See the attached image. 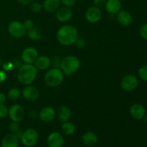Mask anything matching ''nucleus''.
<instances>
[{
  "mask_svg": "<svg viewBox=\"0 0 147 147\" xmlns=\"http://www.w3.org/2000/svg\"><path fill=\"white\" fill-rule=\"evenodd\" d=\"M38 116L42 121L49 123L55 119L56 116V111L51 106H45L40 110Z\"/></svg>",
  "mask_w": 147,
  "mask_h": 147,
  "instance_id": "obj_14",
  "label": "nucleus"
},
{
  "mask_svg": "<svg viewBox=\"0 0 147 147\" xmlns=\"http://www.w3.org/2000/svg\"><path fill=\"white\" fill-rule=\"evenodd\" d=\"M106 0H93V3L94 4L95 6L99 7L100 8L102 6L105 5V3H106Z\"/></svg>",
  "mask_w": 147,
  "mask_h": 147,
  "instance_id": "obj_34",
  "label": "nucleus"
},
{
  "mask_svg": "<svg viewBox=\"0 0 147 147\" xmlns=\"http://www.w3.org/2000/svg\"><path fill=\"white\" fill-rule=\"evenodd\" d=\"M86 20L92 24L98 22L102 17V11L99 7L96 6H91L87 9L85 13Z\"/></svg>",
  "mask_w": 147,
  "mask_h": 147,
  "instance_id": "obj_9",
  "label": "nucleus"
},
{
  "mask_svg": "<svg viewBox=\"0 0 147 147\" xmlns=\"http://www.w3.org/2000/svg\"><path fill=\"white\" fill-rule=\"evenodd\" d=\"M64 79V73L60 68L53 67L45 73L44 80L45 84L50 88H55L62 84Z\"/></svg>",
  "mask_w": 147,
  "mask_h": 147,
  "instance_id": "obj_4",
  "label": "nucleus"
},
{
  "mask_svg": "<svg viewBox=\"0 0 147 147\" xmlns=\"http://www.w3.org/2000/svg\"><path fill=\"white\" fill-rule=\"evenodd\" d=\"M3 67H4V71H8V70H11L12 67H14V65H13L12 63H7L3 65Z\"/></svg>",
  "mask_w": 147,
  "mask_h": 147,
  "instance_id": "obj_35",
  "label": "nucleus"
},
{
  "mask_svg": "<svg viewBox=\"0 0 147 147\" xmlns=\"http://www.w3.org/2000/svg\"><path fill=\"white\" fill-rule=\"evenodd\" d=\"M9 109L4 104L0 105V119H4L8 116Z\"/></svg>",
  "mask_w": 147,
  "mask_h": 147,
  "instance_id": "obj_29",
  "label": "nucleus"
},
{
  "mask_svg": "<svg viewBox=\"0 0 147 147\" xmlns=\"http://www.w3.org/2000/svg\"><path fill=\"white\" fill-rule=\"evenodd\" d=\"M17 1L22 5H29L33 2V0H17Z\"/></svg>",
  "mask_w": 147,
  "mask_h": 147,
  "instance_id": "obj_36",
  "label": "nucleus"
},
{
  "mask_svg": "<svg viewBox=\"0 0 147 147\" xmlns=\"http://www.w3.org/2000/svg\"><path fill=\"white\" fill-rule=\"evenodd\" d=\"M6 96L2 93H0V105L4 104L6 101Z\"/></svg>",
  "mask_w": 147,
  "mask_h": 147,
  "instance_id": "obj_38",
  "label": "nucleus"
},
{
  "mask_svg": "<svg viewBox=\"0 0 147 147\" xmlns=\"http://www.w3.org/2000/svg\"><path fill=\"white\" fill-rule=\"evenodd\" d=\"M138 74H139V78H140L142 80L147 82V65L142 66V67L139 69Z\"/></svg>",
  "mask_w": 147,
  "mask_h": 147,
  "instance_id": "obj_27",
  "label": "nucleus"
},
{
  "mask_svg": "<svg viewBox=\"0 0 147 147\" xmlns=\"http://www.w3.org/2000/svg\"><path fill=\"white\" fill-rule=\"evenodd\" d=\"M22 96V90L18 88H12L9 90L7 97L11 100H17Z\"/></svg>",
  "mask_w": 147,
  "mask_h": 147,
  "instance_id": "obj_25",
  "label": "nucleus"
},
{
  "mask_svg": "<svg viewBox=\"0 0 147 147\" xmlns=\"http://www.w3.org/2000/svg\"><path fill=\"white\" fill-rule=\"evenodd\" d=\"M61 131L63 134L70 136V135H73L76 131V126L70 121L64 122L61 126Z\"/></svg>",
  "mask_w": 147,
  "mask_h": 147,
  "instance_id": "obj_23",
  "label": "nucleus"
},
{
  "mask_svg": "<svg viewBox=\"0 0 147 147\" xmlns=\"http://www.w3.org/2000/svg\"><path fill=\"white\" fill-rule=\"evenodd\" d=\"M139 85V80L136 76L132 74H128L123 76L121 81V87L126 92H131L136 90Z\"/></svg>",
  "mask_w": 147,
  "mask_h": 147,
  "instance_id": "obj_6",
  "label": "nucleus"
},
{
  "mask_svg": "<svg viewBox=\"0 0 147 147\" xmlns=\"http://www.w3.org/2000/svg\"><path fill=\"white\" fill-rule=\"evenodd\" d=\"M47 144L48 147H63L64 137L60 132H52L47 138Z\"/></svg>",
  "mask_w": 147,
  "mask_h": 147,
  "instance_id": "obj_12",
  "label": "nucleus"
},
{
  "mask_svg": "<svg viewBox=\"0 0 147 147\" xmlns=\"http://www.w3.org/2000/svg\"><path fill=\"white\" fill-rule=\"evenodd\" d=\"M8 116L11 121L20 122L23 120L24 116V110L20 104H14L9 109Z\"/></svg>",
  "mask_w": 147,
  "mask_h": 147,
  "instance_id": "obj_10",
  "label": "nucleus"
},
{
  "mask_svg": "<svg viewBox=\"0 0 147 147\" xmlns=\"http://www.w3.org/2000/svg\"><path fill=\"white\" fill-rule=\"evenodd\" d=\"M7 74L4 70H0V83H2L7 80Z\"/></svg>",
  "mask_w": 147,
  "mask_h": 147,
  "instance_id": "obj_33",
  "label": "nucleus"
},
{
  "mask_svg": "<svg viewBox=\"0 0 147 147\" xmlns=\"http://www.w3.org/2000/svg\"><path fill=\"white\" fill-rule=\"evenodd\" d=\"M8 32L14 38H21L27 33V30L24 28L23 23L18 20H14L9 24Z\"/></svg>",
  "mask_w": 147,
  "mask_h": 147,
  "instance_id": "obj_7",
  "label": "nucleus"
},
{
  "mask_svg": "<svg viewBox=\"0 0 147 147\" xmlns=\"http://www.w3.org/2000/svg\"><path fill=\"white\" fill-rule=\"evenodd\" d=\"M80 67V60L75 55H67L63 57L60 63V69L64 75L71 76L76 73Z\"/></svg>",
  "mask_w": 147,
  "mask_h": 147,
  "instance_id": "obj_3",
  "label": "nucleus"
},
{
  "mask_svg": "<svg viewBox=\"0 0 147 147\" xmlns=\"http://www.w3.org/2000/svg\"><path fill=\"white\" fill-rule=\"evenodd\" d=\"M129 112L132 117L136 120H142L146 115V109L142 104L134 103L129 109Z\"/></svg>",
  "mask_w": 147,
  "mask_h": 147,
  "instance_id": "obj_15",
  "label": "nucleus"
},
{
  "mask_svg": "<svg viewBox=\"0 0 147 147\" xmlns=\"http://www.w3.org/2000/svg\"><path fill=\"white\" fill-rule=\"evenodd\" d=\"M81 141L84 145L86 146H93L98 141V137L96 133L94 131H86L82 135Z\"/></svg>",
  "mask_w": 147,
  "mask_h": 147,
  "instance_id": "obj_18",
  "label": "nucleus"
},
{
  "mask_svg": "<svg viewBox=\"0 0 147 147\" xmlns=\"http://www.w3.org/2000/svg\"><path fill=\"white\" fill-rule=\"evenodd\" d=\"M42 4L43 9L47 12L53 13L55 12L60 7V0H44Z\"/></svg>",
  "mask_w": 147,
  "mask_h": 147,
  "instance_id": "obj_22",
  "label": "nucleus"
},
{
  "mask_svg": "<svg viewBox=\"0 0 147 147\" xmlns=\"http://www.w3.org/2000/svg\"><path fill=\"white\" fill-rule=\"evenodd\" d=\"M73 17V11L70 7H60L55 11V17L60 22L65 23L70 21Z\"/></svg>",
  "mask_w": 147,
  "mask_h": 147,
  "instance_id": "obj_13",
  "label": "nucleus"
},
{
  "mask_svg": "<svg viewBox=\"0 0 147 147\" xmlns=\"http://www.w3.org/2000/svg\"><path fill=\"white\" fill-rule=\"evenodd\" d=\"M121 6L120 0H106L104 7L109 14L113 15L121 10Z\"/></svg>",
  "mask_w": 147,
  "mask_h": 147,
  "instance_id": "obj_17",
  "label": "nucleus"
},
{
  "mask_svg": "<svg viewBox=\"0 0 147 147\" xmlns=\"http://www.w3.org/2000/svg\"><path fill=\"white\" fill-rule=\"evenodd\" d=\"M20 142L26 147H33L39 142V134L35 129H27L23 131L22 135L20 139Z\"/></svg>",
  "mask_w": 147,
  "mask_h": 147,
  "instance_id": "obj_5",
  "label": "nucleus"
},
{
  "mask_svg": "<svg viewBox=\"0 0 147 147\" xmlns=\"http://www.w3.org/2000/svg\"><path fill=\"white\" fill-rule=\"evenodd\" d=\"M20 139L14 134H6L1 139V147H19Z\"/></svg>",
  "mask_w": 147,
  "mask_h": 147,
  "instance_id": "obj_16",
  "label": "nucleus"
},
{
  "mask_svg": "<svg viewBox=\"0 0 147 147\" xmlns=\"http://www.w3.org/2000/svg\"><path fill=\"white\" fill-rule=\"evenodd\" d=\"M38 70L34 64L22 65L17 71V79L23 85H31L35 80Z\"/></svg>",
  "mask_w": 147,
  "mask_h": 147,
  "instance_id": "obj_2",
  "label": "nucleus"
},
{
  "mask_svg": "<svg viewBox=\"0 0 147 147\" xmlns=\"http://www.w3.org/2000/svg\"><path fill=\"white\" fill-rule=\"evenodd\" d=\"M30 9L34 13H40L43 9L42 4L38 1H33L30 4Z\"/></svg>",
  "mask_w": 147,
  "mask_h": 147,
  "instance_id": "obj_26",
  "label": "nucleus"
},
{
  "mask_svg": "<svg viewBox=\"0 0 147 147\" xmlns=\"http://www.w3.org/2000/svg\"><path fill=\"white\" fill-rule=\"evenodd\" d=\"M52 64V61L50 57L47 55H40L38 56L37 60L34 63L37 70H45L48 69Z\"/></svg>",
  "mask_w": 147,
  "mask_h": 147,
  "instance_id": "obj_21",
  "label": "nucleus"
},
{
  "mask_svg": "<svg viewBox=\"0 0 147 147\" xmlns=\"http://www.w3.org/2000/svg\"><path fill=\"white\" fill-rule=\"evenodd\" d=\"M23 23V25H24V28L26 29V30H30V29L33 28V27H34V22H33V20H30V19H27V20H26Z\"/></svg>",
  "mask_w": 147,
  "mask_h": 147,
  "instance_id": "obj_31",
  "label": "nucleus"
},
{
  "mask_svg": "<svg viewBox=\"0 0 147 147\" xmlns=\"http://www.w3.org/2000/svg\"><path fill=\"white\" fill-rule=\"evenodd\" d=\"M27 34L29 38L33 41H38V40H41L42 37L41 30L36 27H34L33 28L27 30Z\"/></svg>",
  "mask_w": 147,
  "mask_h": 147,
  "instance_id": "obj_24",
  "label": "nucleus"
},
{
  "mask_svg": "<svg viewBox=\"0 0 147 147\" xmlns=\"http://www.w3.org/2000/svg\"><path fill=\"white\" fill-rule=\"evenodd\" d=\"M22 96L27 101L34 102L40 97L39 90L32 85H27L22 90Z\"/></svg>",
  "mask_w": 147,
  "mask_h": 147,
  "instance_id": "obj_8",
  "label": "nucleus"
},
{
  "mask_svg": "<svg viewBox=\"0 0 147 147\" xmlns=\"http://www.w3.org/2000/svg\"><path fill=\"white\" fill-rule=\"evenodd\" d=\"M20 130V125L18 122L11 121L9 125V131L10 133L15 134L18 131Z\"/></svg>",
  "mask_w": 147,
  "mask_h": 147,
  "instance_id": "obj_28",
  "label": "nucleus"
},
{
  "mask_svg": "<svg viewBox=\"0 0 147 147\" xmlns=\"http://www.w3.org/2000/svg\"><path fill=\"white\" fill-rule=\"evenodd\" d=\"M38 56V51L35 47H27L22 53V60L27 64H34Z\"/></svg>",
  "mask_w": 147,
  "mask_h": 147,
  "instance_id": "obj_11",
  "label": "nucleus"
},
{
  "mask_svg": "<svg viewBox=\"0 0 147 147\" xmlns=\"http://www.w3.org/2000/svg\"><path fill=\"white\" fill-rule=\"evenodd\" d=\"M56 114H57V119H59V121L62 123H64V122L69 121L70 119H71L72 111L68 106L63 105L58 108Z\"/></svg>",
  "mask_w": 147,
  "mask_h": 147,
  "instance_id": "obj_19",
  "label": "nucleus"
},
{
  "mask_svg": "<svg viewBox=\"0 0 147 147\" xmlns=\"http://www.w3.org/2000/svg\"><path fill=\"white\" fill-rule=\"evenodd\" d=\"M61 4H63L64 7H72L75 5L76 2V0H60Z\"/></svg>",
  "mask_w": 147,
  "mask_h": 147,
  "instance_id": "obj_32",
  "label": "nucleus"
},
{
  "mask_svg": "<svg viewBox=\"0 0 147 147\" xmlns=\"http://www.w3.org/2000/svg\"><path fill=\"white\" fill-rule=\"evenodd\" d=\"M117 21L123 26H129L133 22V17L127 11L121 10L116 14Z\"/></svg>",
  "mask_w": 147,
  "mask_h": 147,
  "instance_id": "obj_20",
  "label": "nucleus"
},
{
  "mask_svg": "<svg viewBox=\"0 0 147 147\" xmlns=\"http://www.w3.org/2000/svg\"><path fill=\"white\" fill-rule=\"evenodd\" d=\"M38 115L39 113L36 111H30V113H29V116H30V117L32 118V119H36V118L38 116Z\"/></svg>",
  "mask_w": 147,
  "mask_h": 147,
  "instance_id": "obj_37",
  "label": "nucleus"
},
{
  "mask_svg": "<svg viewBox=\"0 0 147 147\" xmlns=\"http://www.w3.org/2000/svg\"><path fill=\"white\" fill-rule=\"evenodd\" d=\"M1 57H0V66H1Z\"/></svg>",
  "mask_w": 147,
  "mask_h": 147,
  "instance_id": "obj_40",
  "label": "nucleus"
},
{
  "mask_svg": "<svg viewBox=\"0 0 147 147\" xmlns=\"http://www.w3.org/2000/svg\"><path fill=\"white\" fill-rule=\"evenodd\" d=\"M56 37L60 44L64 46H70L76 42L78 38V30L71 24H65L57 30Z\"/></svg>",
  "mask_w": 147,
  "mask_h": 147,
  "instance_id": "obj_1",
  "label": "nucleus"
},
{
  "mask_svg": "<svg viewBox=\"0 0 147 147\" xmlns=\"http://www.w3.org/2000/svg\"><path fill=\"white\" fill-rule=\"evenodd\" d=\"M139 34L142 38L147 40V23H145L141 26L139 29Z\"/></svg>",
  "mask_w": 147,
  "mask_h": 147,
  "instance_id": "obj_30",
  "label": "nucleus"
},
{
  "mask_svg": "<svg viewBox=\"0 0 147 147\" xmlns=\"http://www.w3.org/2000/svg\"><path fill=\"white\" fill-rule=\"evenodd\" d=\"M144 121L145 122H146V123H147V114H146V115H145V116H144Z\"/></svg>",
  "mask_w": 147,
  "mask_h": 147,
  "instance_id": "obj_39",
  "label": "nucleus"
}]
</instances>
